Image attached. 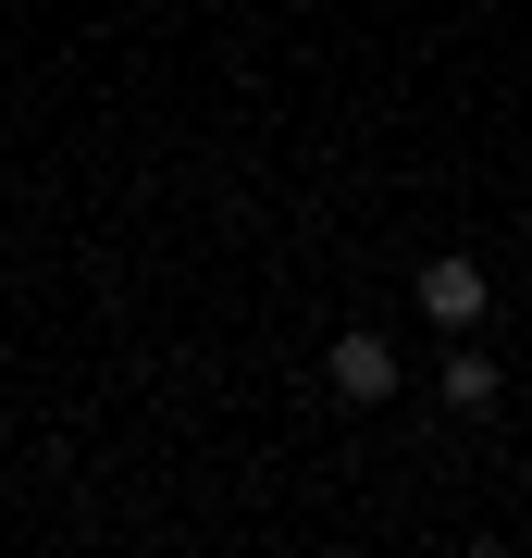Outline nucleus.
Listing matches in <instances>:
<instances>
[{"label":"nucleus","mask_w":532,"mask_h":558,"mask_svg":"<svg viewBox=\"0 0 532 558\" xmlns=\"http://www.w3.org/2000/svg\"><path fill=\"white\" fill-rule=\"evenodd\" d=\"M322 385H335L347 410H384V398H396V348L372 336V323H347V336L322 348Z\"/></svg>","instance_id":"obj_1"},{"label":"nucleus","mask_w":532,"mask_h":558,"mask_svg":"<svg viewBox=\"0 0 532 558\" xmlns=\"http://www.w3.org/2000/svg\"><path fill=\"white\" fill-rule=\"evenodd\" d=\"M421 311H434L446 336H471V323L495 311V274L483 260H421Z\"/></svg>","instance_id":"obj_2"},{"label":"nucleus","mask_w":532,"mask_h":558,"mask_svg":"<svg viewBox=\"0 0 532 558\" xmlns=\"http://www.w3.org/2000/svg\"><path fill=\"white\" fill-rule=\"evenodd\" d=\"M446 410H495V360H483V348L446 360Z\"/></svg>","instance_id":"obj_3"}]
</instances>
